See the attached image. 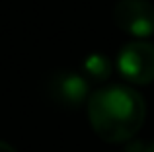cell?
Returning a JSON list of instances; mask_svg holds the SVG:
<instances>
[{
  "instance_id": "obj_2",
  "label": "cell",
  "mask_w": 154,
  "mask_h": 152,
  "mask_svg": "<svg viewBox=\"0 0 154 152\" xmlns=\"http://www.w3.org/2000/svg\"><path fill=\"white\" fill-rule=\"evenodd\" d=\"M117 68L131 84L154 82V45L146 41H133L121 49L117 57Z\"/></svg>"
},
{
  "instance_id": "obj_3",
  "label": "cell",
  "mask_w": 154,
  "mask_h": 152,
  "mask_svg": "<svg viewBox=\"0 0 154 152\" xmlns=\"http://www.w3.org/2000/svg\"><path fill=\"white\" fill-rule=\"evenodd\" d=\"M45 94L57 105L76 109L90 98V86L84 76L63 70V72H55L45 82Z\"/></svg>"
},
{
  "instance_id": "obj_1",
  "label": "cell",
  "mask_w": 154,
  "mask_h": 152,
  "mask_svg": "<svg viewBox=\"0 0 154 152\" xmlns=\"http://www.w3.org/2000/svg\"><path fill=\"white\" fill-rule=\"evenodd\" d=\"M146 103L143 96L129 86H105L88 98V119L102 141L117 144L131 141L143 127Z\"/></svg>"
},
{
  "instance_id": "obj_5",
  "label": "cell",
  "mask_w": 154,
  "mask_h": 152,
  "mask_svg": "<svg viewBox=\"0 0 154 152\" xmlns=\"http://www.w3.org/2000/svg\"><path fill=\"white\" fill-rule=\"evenodd\" d=\"M84 70L86 74L90 76V80L94 82H103L111 76V62L105 55H100V53H94L84 61Z\"/></svg>"
},
{
  "instance_id": "obj_6",
  "label": "cell",
  "mask_w": 154,
  "mask_h": 152,
  "mask_svg": "<svg viewBox=\"0 0 154 152\" xmlns=\"http://www.w3.org/2000/svg\"><path fill=\"white\" fill-rule=\"evenodd\" d=\"M0 152H18L14 148V146H10L8 142H4V141H0Z\"/></svg>"
},
{
  "instance_id": "obj_4",
  "label": "cell",
  "mask_w": 154,
  "mask_h": 152,
  "mask_svg": "<svg viewBox=\"0 0 154 152\" xmlns=\"http://www.w3.org/2000/svg\"><path fill=\"white\" fill-rule=\"evenodd\" d=\"M117 27L137 37L154 33V4L148 0H119L113 8Z\"/></svg>"
},
{
  "instance_id": "obj_7",
  "label": "cell",
  "mask_w": 154,
  "mask_h": 152,
  "mask_svg": "<svg viewBox=\"0 0 154 152\" xmlns=\"http://www.w3.org/2000/svg\"><path fill=\"white\" fill-rule=\"evenodd\" d=\"M144 152H154V142H150L148 146H144Z\"/></svg>"
}]
</instances>
